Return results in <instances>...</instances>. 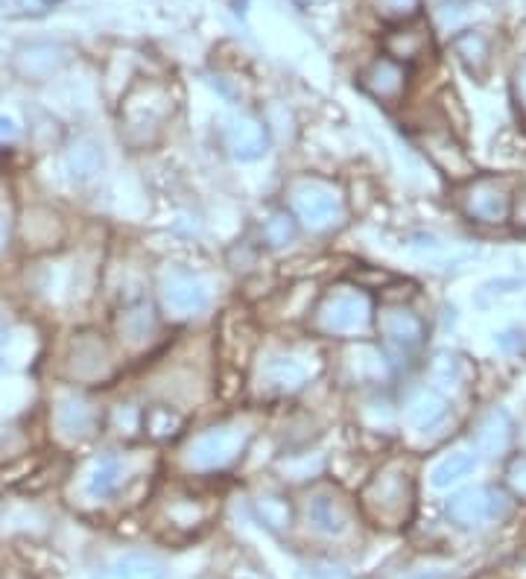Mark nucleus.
I'll return each mask as SVG.
<instances>
[{
    "instance_id": "nucleus-1",
    "label": "nucleus",
    "mask_w": 526,
    "mask_h": 579,
    "mask_svg": "<svg viewBox=\"0 0 526 579\" xmlns=\"http://www.w3.org/2000/svg\"><path fill=\"white\" fill-rule=\"evenodd\" d=\"M375 322V305L360 287H334L313 310V328L322 337H360Z\"/></svg>"
},
{
    "instance_id": "nucleus-2",
    "label": "nucleus",
    "mask_w": 526,
    "mask_h": 579,
    "mask_svg": "<svg viewBox=\"0 0 526 579\" xmlns=\"http://www.w3.org/2000/svg\"><path fill=\"white\" fill-rule=\"evenodd\" d=\"M515 185L503 176H474L459 191V211L480 226H503L512 217Z\"/></svg>"
},
{
    "instance_id": "nucleus-3",
    "label": "nucleus",
    "mask_w": 526,
    "mask_h": 579,
    "mask_svg": "<svg viewBox=\"0 0 526 579\" xmlns=\"http://www.w3.org/2000/svg\"><path fill=\"white\" fill-rule=\"evenodd\" d=\"M293 214L304 229L310 232H334L345 220V205L334 185L325 179H301L290 191Z\"/></svg>"
},
{
    "instance_id": "nucleus-4",
    "label": "nucleus",
    "mask_w": 526,
    "mask_h": 579,
    "mask_svg": "<svg viewBox=\"0 0 526 579\" xmlns=\"http://www.w3.org/2000/svg\"><path fill=\"white\" fill-rule=\"evenodd\" d=\"M252 430L243 425H220L199 433L188 448V463L196 471H220L249 448Z\"/></svg>"
},
{
    "instance_id": "nucleus-5",
    "label": "nucleus",
    "mask_w": 526,
    "mask_h": 579,
    "mask_svg": "<svg viewBox=\"0 0 526 579\" xmlns=\"http://www.w3.org/2000/svg\"><path fill=\"white\" fill-rule=\"evenodd\" d=\"M375 325L380 331L383 346L392 357H413L418 348L427 343V325L424 319L404 305H386L375 313Z\"/></svg>"
},
{
    "instance_id": "nucleus-6",
    "label": "nucleus",
    "mask_w": 526,
    "mask_h": 579,
    "mask_svg": "<svg viewBox=\"0 0 526 579\" xmlns=\"http://www.w3.org/2000/svg\"><path fill=\"white\" fill-rule=\"evenodd\" d=\"M421 150H424V155H430V161H433L445 176H451V179L468 182V179L477 176L474 161L468 158V153L462 150V144L453 138V132L445 123L421 129Z\"/></svg>"
},
{
    "instance_id": "nucleus-7",
    "label": "nucleus",
    "mask_w": 526,
    "mask_h": 579,
    "mask_svg": "<svg viewBox=\"0 0 526 579\" xmlns=\"http://www.w3.org/2000/svg\"><path fill=\"white\" fill-rule=\"evenodd\" d=\"M357 85H360L372 100L392 106V103H398V100L407 94V88H410V65H401V62H395V59H389V56H377V59H372V62L360 71Z\"/></svg>"
},
{
    "instance_id": "nucleus-8",
    "label": "nucleus",
    "mask_w": 526,
    "mask_h": 579,
    "mask_svg": "<svg viewBox=\"0 0 526 579\" xmlns=\"http://www.w3.org/2000/svg\"><path fill=\"white\" fill-rule=\"evenodd\" d=\"M363 501L369 506H377L380 515H389V512L398 515L413 506V477L404 468L389 465L372 477V483L363 492Z\"/></svg>"
},
{
    "instance_id": "nucleus-9",
    "label": "nucleus",
    "mask_w": 526,
    "mask_h": 579,
    "mask_svg": "<svg viewBox=\"0 0 526 579\" xmlns=\"http://www.w3.org/2000/svg\"><path fill=\"white\" fill-rule=\"evenodd\" d=\"M161 305L170 316L188 319L208 308V287L190 272H170L161 281Z\"/></svg>"
},
{
    "instance_id": "nucleus-10",
    "label": "nucleus",
    "mask_w": 526,
    "mask_h": 579,
    "mask_svg": "<svg viewBox=\"0 0 526 579\" xmlns=\"http://www.w3.org/2000/svg\"><path fill=\"white\" fill-rule=\"evenodd\" d=\"M512 442H515V422L503 407L486 410L471 427V445L480 457H489V460L506 457L512 451Z\"/></svg>"
},
{
    "instance_id": "nucleus-11",
    "label": "nucleus",
    "mask_w": 526,
    "mask_h": 579,
    "mask_svg": "<svg viewBox=\"0 0 526 579\" xmlns=\"http://www.w3.org/2000/svg\"><path fill=\"white\" fill-rule=\"evenodd\" d=\"M141 97L147 106H141L135 97H129L126 103V117H129V129H141V132H158L167 115L173 112V100L167 94L164 85L158 82H147V88H141Z\"/></svg>"
},
{
    "instance_id": "nucleus-12",
    "label": "nucleus",
    "mask_w": 526,
    "mask_h": 579,
    "mask_svg": "<svg viewBox=\"0 0 526 579\" xmlns=\"http://www.w3.org/2000/svg\"><path fill=\"white\" fill-rule=\"evenodd\" d=\"M71 59V50L62 44L38 41L30 47H21L15 56V71L24 79H47L53 77L65 62Z\"/></svg>"
},
{
    "instance_id": "nucleus-13",
    "label": "nucleus",
    "mask_w": 526,
    "mask_h": 579,
    "mask_svg": "<svg viewBox=\"0 0 526 579\" xmlns=\"http://www.w3.org/2000/svg\"><path fill=\"white\" fill-rule=\"evenodd\" d=\"M226 147L240 161H255L269 150V132L258 117H234L226 126Z\"/></svg>"
},
{
    "instance_id": "nucleus-14",
    "label": "nucleus",
    "mask_w": 526,
    "mask_h": 579,
    "mask_svg": "<svg viewBox=\"0 0 526 579\" xmlns=\"http://www.w3.org/2000/svg\"><path fill=\"white\" fill-rule=\"evenodd\" d=\"M383 50L389 59L401 62V65H413L430 50V30L424 24H418L415 18L404 21L383 39Z\"/></svg>"
},
{
    "instance_id": "nucleus-15",
    "label": "nucleus",
    "mask_w": 526,
    "mask_h": 579,
    "mask_svg": "<svg viewBox=\"0 0 526 579\" xmlns=\"http://www.w3.org/2000/svg\"><path fill=\"white\" fill-rule=\"evenodd\" d=\"M112 372V354L100 337H82L71 348V375L82 381H97Z\"/></svg>"
},
{
    "instance_id": "nucleus-16",
    "label": "nucleus",
    "mask_w": 526,
    "mask_h": 579,
    "mask_svg": "<svg viewBox=\"0 0 526 579\" xmlns=\"http://www.w3.org/2000/svg\"><path fill=\"white\" fill-rule=\"evenodd\" d=\"M56 427L65 439H85L97 427V410L82 398H65L56 407Z\"/></svg>"
},
{
    "instance_id": "nucleus-17",
    "label": "nucleus",
    "mask_w": 526,
    "mask_h": 579,
    "mask_svg": "<svg viewBox=\"0 0 526 579\" xmlns=\"http://www.w3.org/2000/svg\"><path fill=\"white\" fill-rule=\"evenodd\" d=\"M117 331H120V340L129 348L150 346L155 337V310L147 302L126 308L117 319Z\"/></svg>"
},
{
    "instance_id": "nucleus-18",
    "label": "nucleus",
    "mask_w": 526,
    "mask_h": 579,
    "mask_svg": "<svg viewBox=\"0 0 526 579\" xmlns=\"http://www.w3.org/2000/svg\"><path fill=\"white\" fill-rule=\"evenodd\" d=\"M448 398H442L436 389H424L418 392L410 407H407V422L415 427V430H433L439 427L445 419H448Z\"/></svg>"
},
{
    "instance_id": "nucleus-19",
    "label": "nucleus",
    "mask_w": 526,
    "mask_h": 579,
    "mask_svg": "<svg viewBox=\"0 0 526 579\" xmlns=\"http://www.w3.org/2000/svg\"><path fill=\"white\" fill-rule=\"evenodd\" d=\"M500 495L494 489H471V492H462L451 501V515L462 524H474V521H483L486 515H491L497 509Z\"/></svg>"
},
{
    "instance_id": "nucleus-20",
    "label": "nucleus",
    "mask_w": 526,
    "mask_h": 579,
    "mask_svg": "<svg viewBox=\"0 0 526 579\" xmlns=\"http://www.w3.org/2000/svg\"><path fill=\"white\" fill-rule=\"evenodd\" d=\"M141 425H144V433L150 439H155V442H170V439H176L185 430V416L176 407L152 404V407H147V413L141 416Z\"/></svg>"
},
{
    "instance_id": "nucleus-21",
    "label": "nucleus",
    "mask_w": 526,
    "mask_h": 579,
    "mask_svg": "<svg viewBox=\"0 0 526 579\" xmlns=\"http://www.w3.org/2000/svg\"><path fill=\"white\" fill-rule=\"evenodd\" d=\"M103 170V153L94 141H76L68 150V173L79 185H88L100 176Z\"/></svg>"
},
{
    "instance_id": "nucleus-22",
    "label": "nucleus",
    "mask_w": 526,
    "mask_h": 579,
    "mask_svg": "<svg viewBox=\"0 0 526 579\" xmlns=\"http://www.w3.org/2000/svg\"><path fill=\"white\" fill-rule=\"evenodd\" d=\"M453 47H456V56L465 62V68H468L471 74H483V71L489 68L491 44L483 33L462 30V33L453 39Z\"/></svg>"
},
{
    "instance_id": "nucleus-23",
    "label": "nucleus",
    "mask_w": 526,
    "mask_h": 579,
    "mask_svg": "<svg viewBox=\"0 0 526 579\" xmlns=\"http://www.w3.org/2000/svg\"><path fill=\"white\" fill-rule=\"evenodd\" d=\"M266 384L281 389V392H296L307 384V369L296 357H272L263 369Z\"/></svg>"
},
{
    "instance_id": "nucleus-24",
    "label": "nucleus",
    "mask_w": 526,
    "mask_h": 579,
    "mask_svg": "<svg viewBox=\"0 0 526 579\" xmlns=\"http://www.w3.org/2000/svg\"><path fill=\"white\" fill-rule=\"evenodd\" d=\"M123 474H126V465L120 463V460H114V457H106L103 463H97V468L91 471V477H88V492H91L94 498L112 495L114 489L120 486Z\"/></svg>"
},
{
    "instance_id": "nucleus-25",
    "label": "nucleus",
    "mask_w": 526,
    "mask_h": 579,
    "mask_svg": "<svg viewBox=\"0 0 526 579\" xmlns=\"http://www.w3.org/2000/svg\"><path fill=\"white\" fill-rule=\"evenodd\" d=\"M474 468H477V457H474V454L453 451L451 457H445V460L436 463V468H433V483H436V486H451L456 480L468 477Z\"/></svg>"
},
{
    "instance_id": "nucleus-26",
    "label": "nucleus",
    "mask_w": 526,
    "mask_h": 579,
    "mask_svg": "<svg viewBox=\"0 0 526 579\" xmlns=\"http://www.w3.org/2000/svg\"><path fill=\"white\" fill-rule=\"evenodd\" d=\"M299 234V220L287 211H278L266 220L263 226V237L272 249H281V246H290Z\"/></svg>"
},
{
    "instance_id": "nucleus-27",
    "label": "nucleus",
    "mask_w": 526,
    "mask_h": 579,
    "mask_svg": "<svg viewBox=\"0 0 526 579\" xmlns=\"http://www.w3.org/2000/svg\"><path fill=\"white\" fill-rule=\"evenodd\" d=\"M471 21V3L465 0H439L436 3V24L445 33H462V27Z\"/></svg>"
},
{
    "instance_id": "nucleus-28",
    "label": "nucleus",
    "mask_w": 526,
    "mask_h": 579,
    "mask_svg": "<svg viewBox=\"0 0 526 579\" xmlns=\"http://www.w3.org/2000/svg\"><path fill=\"white\" fill-rule=\"evenodd\" d=\"M418 9H421V0H377V12L392 24L413 21L418 18Z\"/></svg>"
},
{
    "instance_id": "nucleus-29",
    "label": "nucleus",
    "mask_w": 526,
    "mask_h": 579,
    "mask_svg": "<svg viewBox=\"0 0 526 579\" xmlns=\"http://www.w3.org/2000/svg\"><path fill=\"white\" fill-rule=\"evenodd\" d=\"M506 483L512 486V492L526 501V454H515L509 465H506Z\"/></svg>"
},
{
    "instance_id": "nucleus-30",
    "label": "nucleus",
    "mask_w": 526,
    "mask_h": 579,
    "mask_svg": "<svg viewBox=\"0 0 526 579\" xmlns=\"http://www.w3.org/2000/svg\"><path fill=\"white\" fill-rule=\"evenodd\" d=\"M518 229L526 232V185L515 188V199H512V217H509Z\"/></svg>"
},
{
    "instance_id": "nucleus-31",
    "label": "nucleus",
    "mask_w": 526,
    "mask_h": 579,
    "mask_svg": "<svg viewBox=\"0 0 526 579\" xmlns=\"http://www.w3.org/2000/svg\"><path fill=\"white\" fill-rule=\"evenodd\" d=\"M21 135V126L18 120L9 115H0V144H12L15 138Z\"/></svg>"
},
{
    "instance_id": "nucleus-32",
    "label": "nucleus",
    "mask_w": 526,
    "mask_h": 579,
    "mask_svg": "<svg viewBox=\"0 0 526 579\" xmlns=\"http://www.w3.org/2000/svg\"><path fill=\"white\" fill-rule=\"evenodd\" d=\"M515 97H518V103L526 109V59L521 62V68L515 71Z\"/></svg>"
},
{
    "instance_id": "nucleus-33",
    "label": "nucleus",
    "mask_w": 526,
    "mask_h": 579,
    "mask_svg": "<svg viewBox=\"0 0 526 579\" xmlns=\"http://www.w3.org/2000/svg\"><path fill=\"white\" fill-rule=\"evenodd\" d=\"M6 237H9V220L0 214V249H3V243H6Z\"/></svg>"
},
{
    "instance_id": "nucleus-34",
    "label": "nucleus",
    "mask_w": 526,
    "mask_h": 579,
    "mask_svg": "<svg viewBox=\"0 0 526 579\" xmlns=\"http://www.w3.org/2000/svg\"><path fill=\"white\" fill-rule=\"evenodd\" d=\"M38 3H44V6H53V3H62V0H38Z\"/></svg>"
},
{
    "instance_id": "nucleus-35",
    "label": "nucleus",
    "mask_w": 526,
    "mask_h": 579,
    "mask_svg": "<svg viewBox=\"0 0 526 579\" xmlns=\"http://www.w3.org/2000/svg\"><path fill=\"white\" fill-rule=\"evenodd\" d=\"M0 357H3V328H0Z\"/></svg>"
},
{
    "instance_id": "nucleus-36",
    "label": "nucleus",
    "mask_w": 526,
    "mask_h": 579,
    "mask_svg": "<svg viewBox=\"0 0 526 579\" xmlns=\"http://www.w3.org/2000/svg\"><path fill=\"white\" fill-rule=\"evenodd\" d=\"M9 6V0H0V9H6Z\"/></svg>"
},
{
    "instance_id": "nucleus-37",
    "label": "nucleus",
    "mask_w": 526,
    "mask_h": 579,
    "mask_svg": "<svg viewBox=\"0 0 526 579\" xmlns=\"http://www.w3.org/2000/svg\"><path fill=\"white\" fill-rule=\"evenodd\" d=\"M301 3H322V0H301Z\"/></svg>"
}]
</instances>
